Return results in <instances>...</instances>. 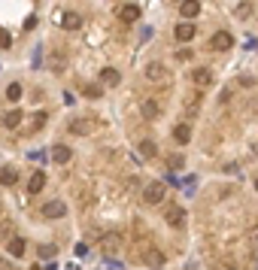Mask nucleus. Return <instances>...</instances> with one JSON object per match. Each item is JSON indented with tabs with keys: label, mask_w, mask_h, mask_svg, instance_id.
<instances>
[{
	"label": "nucleus",
	"mask_w": 258,
	"mask_h": 270,
	"mask_svg": "<svg viewBox=\"0 0 258 270\" xmlns=\"http://www.w3.org/2000/svg\"><path fill=\"white\" fill-rule=\"evenodd\" d=\"M119 18H122V21H128V24H131V21H137V18H140V6H134V3L122 6V9H119Z\"/></svg>",
	"instance_id": "nucleus-15"
},
{
	"label": "nucleus",
	"mask_w": 258,
	"mask_h": 270,
	"mask_svg": "<svg viewBox=\"0 0 258 270\" xmlns=\"http://www.w3.org/2000/svg\"><path fill=\"white\" fill-rule=\"evenodd\" d=\"M198 12H201V0H182V3H179V15L195 18Z\"/></svg>",
	"instance_id": "nucleus-14"
},
{
	"label": "nucleus",
	"mask_w": 258,
	"mask_h": 270,
	"mask_svg": "<svg viewBox=\"0 0 258 270\" xmlns=\"http://www.w3.org/2000/svg\"><path fill=\"white\" fill-rule=\"evenodd\" d=\"M94 128H97V122H94V119H73V122H70V134H76V137L94 134Z\"/></svg>",
	"instance_id": "nucleus-1"
},
{
	"label": "nucleus",
	"mask_w": 258,
	"mask_h": 270,
	"mask_svg": "<svg viewBox=\"0 0 258 270\" xmlns=\"http://www.w3.org/2000/svg\"><path fill=\"white\" fill-rule=\"evenodd\" d=\"M192 82L201 85V88H207V85H213V73L204 70V67H201V70H192Z\"/></svg>",
	"instance_id": "nucleus-13"
},
{
	"label": "nucleus",
	"mask_w": 258,
	"mask_h": 270,
	"mask_svg": "<svg viewBox=\"0 0 258 270\" xmlns=\"http://www.w3.org/2000/svg\"><path fill=\"white\" fill-rule=\"evenodd\" d=\"M252 12H255V6H252L249 0H240V3H237V9H234V15H237L240 21H246V18H249Z\"/></svg>",
	"instance_id": "nucleus-18"
},
{
	"label": "nucleus",
	"mask_w": 258,
	"mask_h": 270,
	"mask_svg": "<svg viewBox=\"0 0 258 270\" xmlns=\"http://www.w3.org/2000/svg\"><path fill=\"white\" fill-rule=\"evenodd\" d=\"M140 261L149 264V267H161V264H164V255H161L158 249H146V252H140Z\"/></svg>",
	"instance_id": "nucleus-10"
},
{
	"label": "nucleus",
	"mask_w": 258,
	"mask_h": 270,
	"mask_svg": "<svg viewBox=\"0 0 258 270\" xmlns=\"http://www.w3.org/2000/svg\"><path fill=\"white\" fill-rule=\"evenodd\" d=\"M213 49H219V52H228L231 46H234V36L228 33V30H219V33H213V43H210Z\"/></svg>",
	"instance_id": "nucleus-6"
},
{
	"label": "nucleus",
	"mask_w": 258,
	"mask_h": 270,
	"mask_svg": "<svg viewBox=\"0 0 258 270\" xmlns=\"http://www.w3.org/2000/svg\"><path fill=\"white\" fill-rule=\"evenodd\" d=\"M100 94H103L100 88H85V97H100Z\"/></svg>",
	"instance_id": "nucleus-30"
},
{
	"label": "nucleus",
	"mask_w": 258,
	"mask_h": 270,
	"mask_svg": "<svg viewBox=\"0 0 258 270\" xmlns=\"http://www.w3.org/2000/svg\"><path fill=\"white\" fill-rule=\"evenodd\" d=\"M52 161H55V164H70V161H73V152H70L64 143H58V146L52 149Z\"/></svg>",
	"instance_id": "nucleus-9"
},
{
	"label": "nucleus",
	"mask_w": 258,
	"mask_h": 270,
	"mask_svg": "<svg viewBox=\"0 0 258 270\" xmlns=\"http://www.w3.org/2000/svg\"><path fill=\"white\" fill-rule=\"evenodd\" d=\"M97 246H100V252H103L106 258H113V255L119 252V246H122V240H119V234H103Z\"/></svg>",
	"instance_id": "nucleus-2"
},
{
	"label": "nucleus",
	"mask_w": 258,
	"mask_h": 270,
	"mask_svg": "<svg viewBox=\"0 0 258 270\" xmlns=\"http://www.w3.org/2000/svg\"><path fill=\"white\" fill-rule=\"evenodd\" d=\"M64 61H67L64 52H49V55H46V64H49L52 70H64Z\"/></svg>",
	"instance_id": "nucleus-19"
},
{
	"label": "nucleus",
	"mask_w": 258,
	"mask_h": 270,
	"mask_svg": "<svg viewBox=\"0 0 258 270\" xmlns=\"http://www.w3.org/2000/svg\"><path fill=\"white\" fill-rule=\"evenodd\" d=\"M24 249H27V243H24L21 237H12V240H9V255H12V258H21Z\"/></svg>",
	"instance_id": "nucleus-21"
},
{
	"label": "nucleus",
	"mask_w": 258,
	"mask_h": 270,
	"mask_svg": "<svg viewBox=\"0 0 258 270\" xmlns=\"http://www.w3.org/2000/svg\"><path fill=\"white\" fill-rule=\"evenodd\" d=\"M249 246H252V255H258V231H249Z\"/></svg>",
	"instance_id": "nucleus-28"
},
{
	"label": "nucleus",
	"mask_w": 258,
	"mask_h": 270,
	"mask_svg": "<svg viewBox=\"0 0 258 270\" xmlns=\"http://www.w3.org/2000/svg\"><path fill=\"white\" fill-rule=\"evenodd\" d=\"M176 40H182V43H192L195 40V24L192 21H182V24H176Z\"/></svg>",
	"instance_id": "nucleus-11"
},
{
	"label": "nucleus",
	"mask_w": 258,
	"mask_h": 270,
	"mask_svg": "<svg viewBox=\"0 0 258 270\" xmlns=\"http://www.w3.org/2000/svg\"><path fill=\"white\" fill-rule=\"evenodd\" d=\"M146 79H152V82L167 79V67H164V64H158V61H152V64L146 67Z\"/></svg>",
	"instance_id": "nucleus-8"
},
{
	"label": "nucleus",
	"mask_w": 258,
	"mask_h": 270,
	"mask_svg": "<svg viewBox=\"0 0 258 270\" xmlns=\"http://www.w3.org/2000/svg\"><path fill=\"white\" fill-rule=\"evenodd\" d=\"M0 182H3V185H18V173H15V167H3V170H0Z\"/></svg>",
	"instance_id": "nucleus-23"
},
{
	"label": "nucleus",
	"mask_w": 258,
	"mask_h": 270,
	"mask_svg": "<svg viewBox=\"0 0 258 270\" xmlns=\"http://www.w3.org/2000/svg\"><path fill=\"white\" fill-rule=\"evenodd\" d=\"M55 255H58V246H52V243H49V246H46V243L40 246V258H55Z\"/></svg>",
	"instance_id": "nucleus-26"
},
{
	"label": "nucleus",
	"mask_w": 258,
	"mask_h": 270,
	"mask_svg": "<svg viewBox=\"0 0 258 270\" xmlns=\"http://www.w3.org/2000/svg\"><path fill=\"white\" fill-rule=\"evenodd\" d=\"M100 82L113 88V85H119V82H122V76H119V70H116V67H103V70H100Z\"/></svg>",
	"instance_id": "nucleus-12"
},
{
	"label": "nucleus",
	"mask_w": 258,
	"mask_h": 270,
	"mask_svg": "<svg viewBox=\"0 0 258 270\" xmlns=\"http://www.w3.org/2000/svg\"><path fill=\"white\" fill-rule=\"evenodd\" d=\"M179 3H182V0H179Z\"/></svg>",
	"instance_id": "nucleus-33"
},
{
	"label": "nucleus",
	"mask_w": 258,
	"mask_h": 270,
	"mask_svg": "<svg viewBox=\"0 0 258 270\" xmlns=\"http://www.w3.org/2000/svg\"><path fill=\"white\" fill-rule=\"evenodd\" d=\"M9 46H12V36H9V30L0 27V49H9Z\"/></svg>",
	"instance_id": "nucleus-27"
},
{
	"label": "nucleus",
	"mask_w": 258,
	"mask_h": 270,
	"mask_svg": "<svg viewBox=\"0 0 258 270\" xmlns=\"http://www.w3.org/2000/svg\"><path fill=\"white\" fill-rule=\"evenodd\" d=\"M255 188H258V179H255Z\"/></svg>",
	"instance_id": "nucleus-32"
},
{
	"label": "nucleus",
	"mask_w": 258,
	"mask_h": 270,
	"mask_svg": "<svg viewBox=\"0 0 258 270\" xmlns=\"http://www.w3.org/2000/svg\"><path fill=\"white\" fill-rule=\"evenodd\" d=\"M176 61H192V52H189V49H182V52H176Z\"/></svg>",
	"instance_id": "nucleus-29"
},
{
	"label": "nucleus",
	"mask_w": 258,
	"mask_h": 270,
	"mask_svg": "<svg viewBox=\"0 0 258 270\" xmlns=\"http://www.w3.org/2000/svg\"><path fill=\"white\" fill-rule=\"evenodd\" d=\"M43 185H46V173H43V170H36V173L27 179V191H30V195H36V191H43Z\"/></svg>",
	"instance_id": "nucleus-16"
},
{
	"label": "nucleus",
	"mask_w": 258,
	"mask_h": 270,
	"mask_svg": "<svg viewBox=\"0 0 258 270\" xmlns=\"http://www.w3.org/2000/svg\"><path fill=\"white\" fill-rule=\"evenodd\" d=\"M18 125H21V109H9V112L3 115V128L12 131V128H18Z\"/></svg>",
	"instance_id": "nucleus-20"
},
{
	"label": "nucleus",
	"mask_w": 258,
	"mask_h": 270,
	"mask_svg": "<svg viewBox=\"0 0 258 270\" xmlns=\"http://www.w3.org/2000/svg\"><path fill=\"white\" fill-rule=\"evenodd\" d=\"M58 24L64 30H79L82 27V15H76V12H58Z\"/></svg>",
	"instance_id": "nucleus-4"
},
{
	"label": "nucleus",
	"mask_w": 258,
	"mask_h": 270,
	"mask_svg": "<svg viewBox=\"0 0 258 270\" xmlns=\"http://www.w3.org/2000/svg\"><path fill=\"white\" fill-rule=\"evenodd\" d=\"M164 219H167V225L182 228V225H186V210H182V207H167V210H164Z\"/></svg>",
	"instance_id": "nucleus-5"
},
{
	"label": "nucleus",
	"mask_w": 258,
	"mask_h": 270,
	"mask_svg": "<svg viewBox=\"0 0 258 270\" xmlns=\"http://www.w3.org/2000/svg\"><path fill=\"white\" fill-rule=\"evenodd\" d=\"M170 167H173V170H179V167H182V158H179V155H173V158H170Z\"/></svg>",
	"instance_id": "nucleus-31"
},
{
	"label": "nucleus",
	"mask_w": 258,
	"mask_h": 270,
	"mask_svg": "<svg viewBox=\"0 0 258 270\" xmlns=\"http://www.w3.org/2000/svg\"><path fill=\"white\" fill-rule=\"evenodd\" d=\"M173 140H176V143H189V140H192V128H189V125H176V128H173Z\"/></svg>",
	"instance_id": "nucleus-22"
},
{
	"label": "nucleus",
	"mask_w": 258,
	"mask_h": 270,
	"mask_svg": "<svg viewBox=\"0 0 258 270\" xmlns=\"http://www.w3.org/2000/svg\"><path fill=\"white\" fill-rule=\"evenodd\" d=\"M140 155H143V158H155V155H158V146H155L152 140H143V143H140Z\"/></svg>",
	"instance_id": "nucleus-24"
},
{
	"label": "nucleus",
	"mask_w": 258,
	"mask_h": 270,
	"mask_svg": "<svg viewBox=\"0 0 258 270\" xmlns=\"http://www.w3.org/2000/svg\"><path fill=\"white\" fill-rule=\"evenodd\" d=\"M143 201H146V204H161V201H164V185H161V182H149V185L143 188Z\"/></svg>",
	"instance_id": "nucleus-3"
},
{
	"label": "nucleus",
	"mask_w": 258,
	"mask_h": 270,
	"mask_svg": "<svg viewBox=\"0 0 258 270\" xmlns=\"http://www.w3.org/2000/svg\"><path fill=\"white\" fill-rule=\"evenodd\" d=\"M140 112H143V119H158L161 106H158V100H152V97H149V100H143V109H140Z\"/></svg>",
	"instance_id": "nucleus-17"
},
{
	"label": "nucleus",
	"mask_w": 258,
	"mask_h": 270,
	"mask_svg": "<svg viewBox=\"0 0 258 270\" xmlns=\"http://www.w3.org/2000/svg\"><path fill=\"white\" fill-rule=\"evenodd\" d=\"M64 213H67V204H64V201H49V204L43 207V216H46V219H61Z\"/></svg>",
	"instance_id": "nucleus-7"
},
{
	"label": "nucleus",
	"mask_w": 258,
	"mask_h": 270,
	"mask_svg": "<svg viewBox=\"0 0 258 270\" xmlns=\"http://www.w3.org/2000/svg\"><path fill=\"white\" fill-rule=\"evenodd\" d=\"M21 91H24V88H21V82L6 85V97H9V100H21Z\"/></svg>",
	"instance_id": "nucleus-25"
}]
</instances>
